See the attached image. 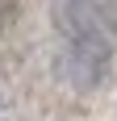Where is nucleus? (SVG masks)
<instances>
[{"label":"nucleus","mask_w":117,"mask_h":121,"mask_svg":"<svg viewBox=\"0 0 117 121\" xmlns=\"http://www.w3.org/2000/svg\"><path fill=\"white\" fill-rule=\"evenodd\" d=\"M54 25L84 84H100L117 50V21H109L105 0H54Z\"/></svg>","instance_id":"1"}]
</instances>
